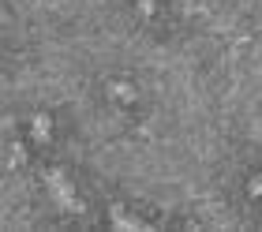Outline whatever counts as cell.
<instances>
[{"mask_svg": "<svg viewBox=\"0 0 262 232\" xmlns=\"http://www.w3.org/2000/svg\"><path fill=\"white\" fill-rule=\"evenodd\" d=\"M45 184H49V191L56 195V202H60L64 210H71V214H79V210H82V202L75 199V191L68 187V180H64L60 168H49V173H45Z\"/></svg>", "mask_w": 262, "mask_h": 232, "instance_id": "cell-1", "label": "cell"}, {"mask_svg": "<svg viewBox=\"0 0 262 232\" xmlns=\"http://www.w3.org/2000/svg\"><path fill=\"white\" fill-rule=\"evenodd\" d=\"M109 221H113V225H120V228H146V225L139 221V217H127L124 210H113V214H109Z\"/></svg>", "mask_w": 262, "mask_h": 232, "instance_id": "cell-2", "label": "cell"}, {"mask_svg": "<svg viewBox=\"0 0 262 232\" xmlns=\"http://www.w3.org/2000/svg\"><path fill=\"white\" fill-rule=\"evenodd\" d=\"M34 139H38V142H45V139H49V120H45V116H38V120H34Z\"/></svg>", "mask_w": 262, "mask_h": 232, "instance_id": "cell-3", "label": "cell"}, {"mask_svg": "<svg viewBox=\"0 0 262 232\" xmlns=\"http://www.w3.org/2000/svg\"><path fill=\"white\" fill-rule=\"evenodd\" d=\"M109 94H113V97H131V87H124V82H113Z\"/></svg>", "mask_w": 262, "mask_h": 232, "instance_id": "cell-4", "label": "cell"}, {"mask_svg": "<svg viewBox=\"0 0 262 232\" xmlns=\"http://www.w3.org/2000/svg\"><path fill=\"white\" fill-rule=\"evenodd\" d=\"M251 195H262V176H255V180H251Z\"/></svg>", "mask_w": 262, "mask_h": 232, "instance_id": "cell-5", "label": "cell"}]
</instances>
